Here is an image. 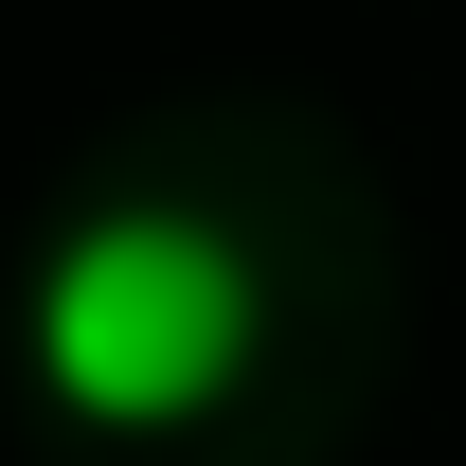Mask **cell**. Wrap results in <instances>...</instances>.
<instances>
[{
    "mask_svg": "<svg viewBox=\"0 0 466 466\" xmlns=\"http://www.w3.org/2000/svg\"><path fill=\"white\" fill-rule=\"evenodd\" d=\"M269 341V288H251V251L216 216H179V198H90V216L36 251V305H18V359H36V395L72 431H126V449H162L198 412L251 377Z\"/></svg>",
    "mask_w": 466,
    "mask_h": 466,
    "instance_id": "6da1fadb",
    "label": "cell"
}]
</instances>
